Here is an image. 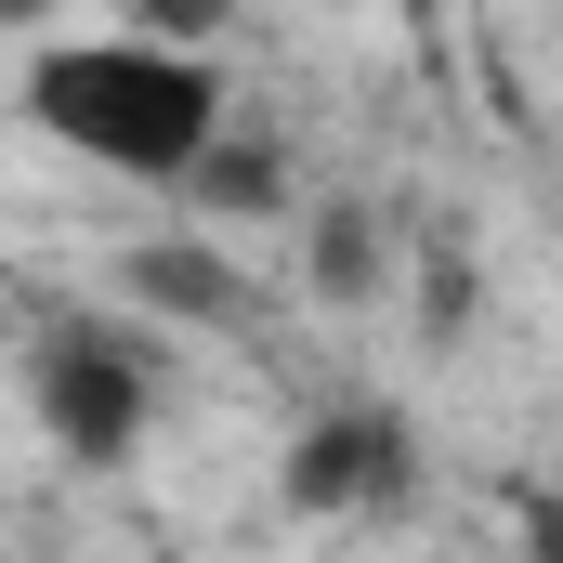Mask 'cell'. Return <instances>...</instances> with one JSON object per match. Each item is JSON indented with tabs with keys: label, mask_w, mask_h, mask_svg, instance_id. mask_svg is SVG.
I'll return each instance as SVG.
<instances>
[{
	"label": "cell",
	"mask_w": 563,
	"mask_h": 563,
	"mask_svg": "<svg viewBox=\"0 0 563 563\" xmlns=\"http://www.w3.org/2000/svg\"><path fill=\"white\" fill-rule=\"evenodd\" d=\"M119 13H132V40H170V53H197L223 26V0H119Z\"/></svg>",
	"instance_id": "obj_5"
},
{
	"label": "cell",
	"mask_w": 563,
	"mask_h": 563,
	"mask_svg": "<svg viewBox=\"0 0 563 563\" xmlns=\"http://www.w3.org/2000/svg\"><path fill=\"white\" fill-rule=\"evenodd\" d=\"M26 13H40V0H0V26H26Z\"/></svg>",
	"instance_id": "obj_6"
},
{
	"label": "cell",
	"mask_w": 563,
	"mask_h": 563,
	"mask_svg": "<svg viewBox=\"0 0 563 563\" xmlns=\"http://www.w3.org/2000/svg\"><path fill=\"white\" fill-rule=\"evenodd\" d=\"M26 119L66 157H92L106 184H197L223 157V66L170 53V40H132V26L53 40L26 66Z\"/></svg>",
	"instance_id": "obj_1"
},
{
	"label": "cell",
	"mask_w": 563,
	"mask_h": 563,
	"mask_svg": "<svg viewBox=\"0 0 563 563\" xmlns=\"http://www.w3.org/2000/svg\"><path fill=\"white\" fill-rule=\"evenodd\" d=\"M40 432L79 459V472H119L144 445V420H157V380H144V354L119 341V328H92V314H66L53 341H40Z\"/></svg>",
	"instance_id": "obj_2"
},
{
	"label": "cell",
	"mask_w": 563,
	"mask_h": 563,
	"mask_svg": "<svg viewBox=\"0 0 563 563\" xmlns=\"http://www.w3.org/2000/svg\"><path fill=\"white\" fill-rule=\"evenodd\" d=\"M132 288H144V301H170L184 328H223V314H236V276H223L210 250H144Z\"/></svg>",
	"instance_id": "obj_4"
},
{
	"label": "cell",
	"mask_w": 563,
	"mask_h": 563,
	"mask_svg": "<svg viewBox=\"0 0 563 563\" xmlns=\"http://www.w3.org/2000/svg\"><path fill=\"white\" fill-rule=\"evenodd\" d=\"M420 485V432L394 407H328V420L288 432V511L301 525H367Z\"/></svg>",
	"instance_id": "obj_3"
}]
</instances>
